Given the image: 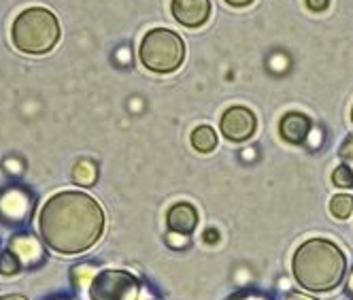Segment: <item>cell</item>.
<instances>
[{"instance_id": "obj_1", "label": "cell", "mask_w": 353, "mask_h": 300, "mask_svg": "<svg viewBox=\"0 0 353 300\" xmlns=\"http://www.w3.org/2000/svg\"><path fill=\"white\" fill-rule=\"evenodd\" d=\"M105 211L85 194L64 190L45 200L39 211V234L56 254L79 256L92 249L105 234Z\"/></svg>"}, {"instance_id": "obj_2", "label": "cell", "mask_w": 353, "mask_h": 300, "mask_svg": "<svg viewBox=\"0 0 353 300\" xmlns=\"http://www.w3.org/2000/svg\"><path fill=\"white\" fill-rule=\"evenodd\" d=\"M292 272L300 288L309 292H330L345 279L347 256L332 241L309 239L296 249Z\"/></svg>"}, {"instance_id": "obj_3", "label": "cell", "mask_w": 353, "mask_h": 300, "mask_svg": "<svg viewBox=\"0 0 353 300\" xmlns=\"http://www.w3.org/2000/svg\"><path fill=\"white\" fill-rule=\"evenodd\" d=\"M11 39L21 54L43 56L47 52H52L60 41L58 17L43 7L23 9L13 19Z\"/></svg>"}, {"instance_id": "obj_4", "label": "cell", "mask_w": 353, "mask_h": 300, "mask_svg": "<svg viewBox=\"0 0 353 300\" xmlns=\"http://www.w3.org/2000/svg\"><path fill=\"white\" fill-rule=\"evenodd\" d=\"M139 56H141V62L145 64V68H149V70L174 72L183 64L185 43L179 34L168 28H154L143 37Z\"/></svg>"}, {"instance_id": "obj_5", "label": "cell", "mask_w": 353, "mask_h": 300, "mask_svg": "<svg viewBox=\"0 0 353 300\" xmlns=\"http://www.w3.org/2000/svg\"><path fill=\"white\" fill-rule=\"evenodd\" d=\"M88 294L90 300H139L141 283L128 270L107 268L96 274Z\"/></svg>"}, {"instance_id": "obj_6", "label": "cell", "mask_w": 353, "mask_h": 300, "mask_svg": "<svg viewBox=\"0 0 353 300\" xmlns=\"http://www.w3.org/2000/svg\"><path fill=\"white\" fill-rule=\"evenodd\" d=\"M34 209V198L21 188H9L0 192V219L11 226L28 221Z\"/></svg>"}, {"instance_id": "obj_7", "label": "cell", "mask_w": 353, "mask_h": 300, "mask_svg": "<svg viewBox=\"0 0 353 300\" xmlns=\"http://www.w3.org/2000/svg\"><path fill=\"white\" fill-rule=\"evenodd\" d=\"M256 126H258L256 115L245 107H230L221 115V121H219L221 134L232 143H243L251 139L256 132Z\"/></svg>"}, {"instance_id": "obj_8", "label": "cell", "mask_w": 353, "mask_h": 300, "mask_svg": "<svg viewBox=\"0 0 353 300\" xmlns=\"http://www.w3.org/2000/svg\"><path fill=\"white\" fill-rule=\"evenodd\" d=\"M7 254L19 264V268H34L45 260V249L32 232H17L7 243Z\"/></svg>"}, {"instance_id": "obj_9", "label": "cell", "mask_w": 353, "mask_h": 300, "mask_svg": "<svg viewBox=\"0 0 353 300\" xmlns=\"http://www.w3.org/2000/svg\"><path fill=\"white\" fill-rule=\"evenodd\" d=\"M172 15L185 28H200L211 15V0H172Z\"/></svg>"}, {"instance_id": "obj_10", "label": "cell", "mask_w": 353, "mask_h": 300, "mask_svg": "<svg viewBox=\"0 0 353 300\" xmlns=\"http://www.w3.org/2000/svg\"><path fill=\"white\" fill-rule=\"evenodd\" d=\"M166 226L170 232L190 237L198 228V211L190 203H176L166 213Z\"/></svg>"}, {"instance_id": "obj_11", "label": "cell", "mask_w": 353, "mask_h": 300, "mask_svg": "<svg viewBox=\"0 0 353 300\" xmlns=\"http://www.w3.org/2000/svg\"><path fill=\"white\" fill-rule=\"evenodd\" d=\"M279 128H281V137L288 141V143H302V141H307L309 132H311V121L305 113H298V111H292V113H285L281 123H279Z\"/></svg>"}, {"instance_id": "obj_12", "label": "cell", "mask_w": 353, "mask_h": 300, "mask_svg": "<svg viewBox=\"0 0 353 300\" xmlns=\"http://www.w3.org/2000/svg\"><path fill=\"white\" fill-rule=\"evenodd\" d=\"M192 147L200 154H209L217 147V134L211 126H198L192 132Z\"/></svg>"}, {"instance_id": "obj_13", "label": "cell", "mask_w": 353, "mask_h": 300, "mask_svg": "<svg viewBox=\"0 0 353 300\" xmlns=\"http://www.w3.org/2000/svg\"><path fill=\"white\" fill-rule=\"evenodd\" d=\"M96 274L98 272H96V268L92 264H77V266L70 268V283L79 294L85 292V290L90 292V286H92Z\"/></svg>"}, {"instance_id": "obj_14", "label": "cell", "mask_w": 353, "mask_h": 300, "mask_svg": "<svg viewBox=\"0 0 353 300\" xmlns=\"http://www.w3.org/2000/svg\"><path fill=\"white\" fill-rule=\"evenodd\" d=\"M96 179H98V168H96L94 162L81 160V162L74 164V168H72V181L77 183V186L90 188V186L96 183Z\"/></svg>"}, {"instance_id": "obj_15", "label": "cell", "mask_w": 353, "mask_h": 300, "mask_svg": "<svg viewBox=\"0 0 353 300\" xmlns=\"http://www.w3.org/2000/svg\"><path fill=\"white\" fill-rule=\"evenodd\" d=\"M330 213L336 219H347L353 213V196H349V194H336L330 200Z\"/></svg>"}, {"instance_id": "obj_16", "label": "cell", "mask_w": 353, "mask_h": 300, "mask_svg": "<svg viewBox=\"0 0 353 300\" xmlns=\"http://www.w3.org/2000/svg\"><path fill=\"white\" fill-rule=\"evenodd\" d=\"M332 181L341 188H351L353 186V170L347 164H341L334 172H332Z\"/></svg>"}, {"instance_id": "obj_17", "label": "cell", "mask_w": 353, "mask_h": 300, "mask_svg": "<svg viewBox=\"0 0 353 300\" xmlns=\"http://www.w3.org/2000/svg\"><path fill=\"white\" fill-rule=\"evenodd\" d=\"M341 160L353 170V134H349L341 145Z\"/></svg>"}, {"instance_id": "obj_18", "label": "cell", "mask_w": 353, "mask_h": 300, "mask_svg": "<svg viewBox=\"0 0 353 300\" xmlns=\"http://www.w3.org/2000/svg\"><path fill=\"white\" fill-rule=\"evenodd\" d=\"M166 241H168L170 247L179 249V247H185V245L190 243V237H185V234H176V232H168Z\"/></svg>"}, {"instance_id": "obj_19", "label": "cell", "mask_w": 353, "mask_h": 300, "mask_svg": "<svg viewBox=\"0 0 353 300\" xmlns=\"http://www.w3.org/2000/svg\"><path fill=\"white\" fill-rule=\"evenodd\" d=\"M327 5H330V0H307V7L311 11H323L327 9Z\"/></svg>"}, {"instance_id": "obj_20", "label": "cell", "mask_w": 353, "mask_h": 300, "mask_svg": "<svg viewBox=\"0 0 353 300\" xmlns=\"http://www.w3.org/2000/svg\"><path fill=\"white\" fill-rule=\"evenodd\" d=\"M281 300H315V298L309 294H302V292H288Z\"/></svg>"}, {"instance_id": "obj_21", "label": "cell", "mask_w": 353, "mask_h": 300, "mask_svg": "<svg viewBox=\"0 0 353 300\" xmlns=\"http://www.w3.org/2000/svg\"><path fill=\"white\" fill-rule=\"evenodd\" d=\"M217 241H219L217 230H213V228H211V230H207V232H205V243H207V245H215Z\"/></svg>"}, {"instance_id": "obj_22", "label": "cell", "mask_w": 353, "mask_h": 300, "mask_svg": "<svg viewBox=\"0 0 353 300\" xmlns=\"http://www.w3.org/2000/svg\"><path fill=\"white\" fill-rule=\"evenodd\" d=\"M225 3H228L230 7H234V9H243V7H249L254 0H225Z\"/></svg>"}, {"instance_id": "obj_23", "label": "cell", "mask_w": 353, "mask_h": 300, "mask_svg": "<svg viewBox=\"0 0 353 300\" xmlns=\"http://www.w3.org/2000/svg\"><path fill=\"white\" fill-rule=\"evenodd\" d=\"M232 300H268V298L258 296V294H245V296H236V298H232Z\"/></svg>"}, {"instance_id": "obj_24", "label": "cell", "mask_w": 353, "mask_h": 300, "mask_svg": "<svg viewBox=\"0 0 353 300\" xmlns=\"http://www.w3.org/2000/svg\"><path fill=\"white\" fill-rule=\"evenodd\" d=\"M0 300H28V298L21 294H5V296H0Z\"/></svg>"}, {"instance_id": "obj_25", "label": "cell", "mask_w": 353, "mask_h": 300, "mask_svg": "<svg viewBox=\"0 0 353 300\" xmlns=\"http://www.w3.org/2000/svg\"><path fill=\"white\" fill-rule=\"evenodd\" d=\"M347 292H349V296H353V270H351L349 281H347Z\"/></svg>"}, {"instance_id": "obj_26", "label": "cell", "mask_w": 353, "mask_h": 300, "mask_svg": "<svg viewBox=\"0 0 353 300\" xmlns=\"http://www.w3.org/2000/svg\"><path fill=\"white\" fill-rule=\"evenodd\" d=\"M52 300H79V298H70V296H58V298H52Z\"/></svg>"}, {"instance_id": "obj_27", "label": "cell", "mask_w": 353, "mask_h": 300, "mask_svg": "<svg viewBox=\"0 0 353 300\" xmlns=\"http://www.w3.org/2000/svg\"><path fill=\"white\" fill-rule=\"evenodd\" d=\"M139 300H158V298H154V296H149V294H145V296H141Z\"/></svg>"}, {"instance_id": "obj_28", "label": "cell", "mask_w": 353, "mask_h": 300, "mask_svg": "<svg viewBox=\"0 0 353 300\" xmlns=\"http://www.w3.org/2000/svg\"><path fill=\"white\" fill-rule=\"evenodd\" d=\"M351 121H353V107H351Z\"/></svg>"}]
</instances>
